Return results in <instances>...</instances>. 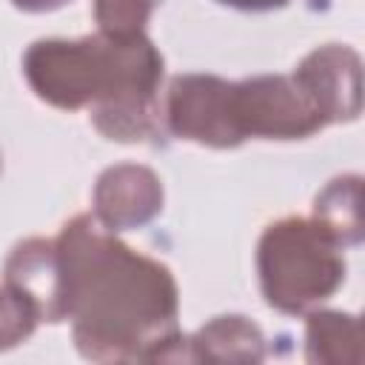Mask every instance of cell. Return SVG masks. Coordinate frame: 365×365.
<instances>
[{"label": "cell", "instance_id": "obj_1", "mask_svg": "<svg viewBox=\"0 0 365 365\" xmlns=\"http://www.w3.org/2000/svg\"><path fill=\"white\" fill-rule=\"evenodd\" d=\"M63 314L91 362H191L177 328V279L154 257L125 245L94 214L71 217L54 237Z\"/></svg>", "mask_w": 365, "mask_h": 365}, {"label": "cell", "instance_id": "obj_2", "mask_svg": "<svg viewBox=\"0 0 365 365\" xmlns=\"http://www.w3.org/2000/svg\"><path fill=\"white\" fill-rule=\"evenodd\" d=\"M31 91L63 111L88 108L94 128L117 143H148L163 131V54L145 34L37 40L23 54Z\"/></svg>", "mask_w": 365, "mask_h": 365}, {"label": "cell", "instance_id": "obj_3", "mask_svg": "<svg viewBox=\"0 0 365 365\" xmlns=\"http://www.w3.org/2000/svg\"><path fill=\"white\" fill-rule=\"evenodd\" d=\"M342 245L314 217H282L257 242L259 291L279 314H308L345 282Z\"/></svg>", "mask_w": 365, "mask_h": 365}, {"label": "cell", "instance_id": "obj_4", "mask_svg": "<svg viewBox=\"0 0 365 365\" xmlns=\"http://www.w3.org/2000/svg\"><path fill=\"white\" fill-rule=\"evenodd\" d=\"M234 117L242 140H305L325 128L322 114L294 74H257L237 80Z\"/></svg>", "mask_w": 365, "mask_h": 365}, {"label": "cell", "instance_id": "obj_5", "mask_svg": "<svg viewBox=\"0 0 365 365\" xmlns=\"http://www.w3.org/2000/svg\"><path fill=\"white\" fill-rule=\"evenodd\" d=\"M163 125L208 148H237L242 140L234 117V83L217 74H177L165 88Z\"/></svg>", "mask_w": 365, "mask_h": 365}, {"label": "cell", "instance_id": "obj_6", "mask_svg": "<svg viewBox=\"0 0 365 365\" xmlns=\"http://www.w3.org/2000/svg\"><path fill=\"white\" fill-rule=\"evenodd\" d=\"M294 80L305 88L325 125L351 123L362 108V60L351 46L328 43L302 57Z\"/></svg>", "mask_w": 365, "mask_h": 365}, {"label": "cell", "instance_id": "obj_7", "mask_svg": "<svg viewBox=\"0 0 365 365\" xmlns=\"http://www.w3.org/2000/svg\"><path fill=\"white\" fill-rule=\"evenodd\" d=\"M163 182L140 163L106 168L94 182V217L111 231L143 228L163 211Z\"/></svg>", "mask_w": 365, "mask_h": 365}, {"label": "cell", "instance_id": "obj_8", "mask_svg": "<svg viewBox=\"0 0 365 365\" xmlns=\"http://www.w3.org/2000/svg\"><path fill=\"white\" fill-rule=\"evenodd\" d=\"M3 285H9L37 317V322H66L63 279L54 240L29 237L11 248L3 265Z\"/></svg>", "mask_w": 365, "mask_h": 365}, {"label": "cell", "instance_id": "obj_9", "mask_svg": "<svg viewBox=\"0 0 365 365\" xmlns=\"http://www.w3.org/2000/svg\"><path fill=\"white\" fill-rule=\"evenodd\" d=\"M188 351L191 362H262L265 336L248 317L222 314L188 336Z\"/></svg>", "mask_w": 365, "mask_h": 365}, {"label": "cell", "instance_id": "obj_10", "mask_svg": "<svg viewBox=\"0 0 365 365\" xmlns=\"http://www.w3.org/2000/svg\"><path fill=\"white\" fill-rule=\"evenodd\" d=\"M305 359L311 365H359V319L342 311H317L305 317Z\"/></svg>", "mask_w": 365, "mask_h": 365}, {"label": "cell", "instance_id": "obj_11", "mask_svg": "<svg viewBox=\"0 0 365 365\" xmlns=\"http://www.w3.org/2000/svg\"><path fill=\"white\" fill-rule=\"evenodd\" d=\"M314 220L336 237L342 248L362 242V180L356 174L334 177L314 200Z\"/></svg>", "mask_w": 365, "mask_h": 365}, {"label": "cell", "instance_id": "obj_12", "mask_svg": "<svg viewBox=\"0 0 365 365\" xmlns=\"http://www.w3.org/2000/svg\"><path fill=\"white\" fill-rule=\"evenodd\" d=\"M160 0H94L97 31L108 37L145 34V23Z\"/></svg>", "mask_w": 365, "mask_h": 365}, {"label": "cell", "instance_id": "obj_13", "mask_svg": "<svg viewBox=\"0 0 365 365\" xmlns=\"http://www.w3.org/2000/svg\"><path fill=\"white\" fill-rule=\"evenodd\" d=\"M37 328L34 311L9 288L0 285V351H9L29 339Z\"/></svg>", "mask_w": 365, "mask_h": 365}, {"label": "cell", "instance_id": "obj_14", "mask_svg": "<svg viewBox=\"0 0 365 365\" xmlns=\"http://www.w3.org/2000/svg\"><path fill=\"white\" fill-rule=\"evenodd\" d=\"M220 3L240 11H271V9H282L288 0H220Z\"/></svg>", "mask_w": 365, "mask_h": 365}, {"label": "cell", "instance_id": "obj_15", "mask_svg": "<svg viewBox=\"0 0 365 365\" xmlns=\"http://www.w3.org/2000/svg\"><path fill=\"white\" fill-rule=\"evenodd\" d=\"M11 3L23 11H54V9H63L71 0H11Z\"/></svg>", "mask_w": 365, "mask_h": 365}, {"label": "cell", "instance_id": "obj_16", "mask_svg": "<svg viewBox=\"0 0 365 365\" xmlns=\"http://www.w3.org/2000/svg\"><path fill=\"white\" fill-rule=\"evenodd\" d=\"M0 168H3V157H0Z\"/></svg>", "mask_w": 365, "mask_h": 365}]
</instances>
